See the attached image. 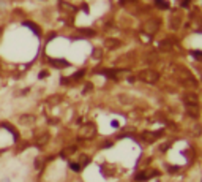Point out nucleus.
<instances>
[{"instance_id": "ddd939ff", "label": "nucleus", "mask_w": 202, "mask_h": 182, "mask_svg": "<svg viewBox=\"0 0 202 182\" xmlns=\"http://www.w3.org/2000/svg\"><path fill=\"white\" fill-rule=\"evenodd\" d=\"M47 141H49V133H43V135L38 136V139H36V146H38V147H43L44 144H47Z\"/></svg>"}, {"instance_id": "9b49d317", "label": "nucleus", "mask_w": 202, "mask_h": 182, "mask_svg": "<svg viewBox=\"0 0 202 182\" xmlns=\"http://www.w3.org/2000/svg\"><path fill=\"white\" fill-rule=\"evenodd\" d=\"M186 114L193 119H197L200 116V111H199V106H186Z\"/></svg>"}, {"instance_id": "0eeeda50", "label": "nucleus", "mask_w": 202, "mask_h": 182, "mask_svg": "<svg viewBox=\"0 0 202 182\" xmlns=\"http://www.w3.org/2000/svg\"><path fill=\"white\" fill-rule=\"evenodd\" d=\"M180 25H182V16L177 14V13H174V14L171 16V21H169V27H171V30L177 32V30L180 29Z\"/></svg>"}, {"instance_id": "4468645a", "label": "nucleus", "mask_w": 202, "mask_h": 182, "mask_svg": "<svg viewBox=\"0 0 202 182\" xmlns=\"http://www.w3.org/2000/svg\"><path fill=\"white\" fill-rule=\"evenodd\" d=\"M49 62H50V65H52V67H57V68H65V67H68V62H66V60H55V59H50Z\"/></svg>"}, {"instance_id": "6e6552de", "label": "nucleus", "mask_w": 202, "mask_h": 182, "mask_svg": "<svg viewBox=\"0 0 202 182\" xmlns=\"http://www.w3.org/2000/svg\"><path fill=\"white\" fill-rule=\"evenodd\" d=\"M104 46H106L109 51H114V49H118V48L122 46V41L117 40V38H106Z\"/></svg>"}, {"instance_id": "a878e982", "label": "nucleus", "mask_w": 202, "mask_h": 182, "mask_svg": "<svg viewBox=\"0 0 202 182\" xmlns=\"http://www.w3.org/2000/svg\"><path fill=\"white\" fill-rule=\"evenodd\" d=\"M46 76H47V71H41L40 73V78H46Z\"/></svg>"}, {"instance_id": "b1692460", "label": "nucleus", "mask_w": 202, "mask_h": 182, "mask_svg": "<svg viewBox=\"0 0 202 182\" xmlns=\"http://www.w3.org/2000/svg\"><path fill=\"white\" fill-rule=\"evenodd\" d=\"M41 165H43L41 159H36V162H35V166H36V168H41Z\"/></svg>"}, {"instance_id": "f8f14e48", "label": "nucleus", "mask_w": 202, "mask_h": 182, "mask_svg": "<svg viewBox=\"0 0 202 182\" xmlns=\"http://www.w3.org/2000/svg\"><path fill=\"white\" fill-rule=\"evenodd\" d=\"M118 101L122 103V105H133V103H134V98H133L131 95H125V94H122V95H118Z\"/></svg>"}, {"instance_id": "9d476101", "label": "nucleus", "mask_w": 202, "mask_h": 182, "mask_svg": "<svg viewBox=\"0 0 202 182\" xmlns=\"http://www.w3.org/2000/svg\"><path fill=\"white\" fill-rule=\"evenodd\" d=\"M158 49L161 51V53H171V51L174 49V46H172V43H171L169 40H163V41L160 43Z\"/></svg>"}, {"instance_id": "39448f33", "label": "nucleus", "mask_w": 202, "mask_h": 182, "mask_svg": "<svg viewBox=\"0 0 202 182\" xmlns=\"http://www.w3.org/2000/svg\"><path fill=\"white\" fill-rule=\"evenodd\" d=\"M183 103L185 106H199V98L194 92H186L183 95Z\"/></svg>"}, {"instance_id": "393cba45", "label": "nucleus", "mask_w": 202, "mask_h": 182, "mask_svg": "<svg viewBox=\"0 0 202 182\" xmlns=\"http://www.w3.org/2000/svg\"><path fill=\"white\" fill-rule=\"evenodd\" d=\"M194 57H197V60H202V53H194Z\"/></svg>"}, {"instance_id": "aec40b11", "label": "nucleus", "mask_w": 202, "mask_h": 182, "mask_svg": "<svg viewBox=\"0 0 202 182\" xmlns=\"http://www.w3.org/2000/svg\"><path fill=\"white\" fill-rule=\"evenodd\" d=\"M70 166H71V169H73V171H81V169H82V168H81V165H79L78 162H76V163H74V162H71V163H70Z\"/></svg>"}, {"instance_id": "1a4fd4ad", "label": "nucleus", "mask_w": 202, "mask_h": 182, "mask_svg": "<svg viewBox=\"0 0 202 182\" xmlns=\"http://www.w3.org/2000/svg\"><path fill=\"white\" fill-rule=\"evenodd\" d=\"M35 120H36V117L32 116V114H24V116L19 117V122L22 125H32V124H35Z\"/></svg>"}, {"instance_id": "dca6fc26", "label": "nucleus", "mask_w": 202, "mask_h": 182, "mask_svg": "<svg viewBox=\"0 0 202 182\" xmlns=\"http://www.w3.org/2000/svg\"><path fill=\"white\" fill-rule=\"evenodd\" d=\"M76 149H78L76 146H68L66 149H63V150H62V154H60V155H62V157H70L71 154H74V152H76Z\"/></svg>"}, {"instance_id": "f257e3e1", "label": "nucleus", "mask_w": 202, "mask_h": 182, "mask_svg": "<svg viewBox=\"0 0 202 182\" xmlns=\"http://www.w3.org/2000/svg\"><path fill=\"white\" fill-rule=\"evenodd\" d=\"M137 79L142 83H147V84H155L160 79V73L153 68H145L137 73Z\"/></svg>"}, {"instance_id": "20e7f679", "label": "nucleus", "mask_w": 202, "mask_h": 182, "mask_svg": "<svg viewBox=\"0 0 202 182\" xmlns=\"http://www.w3.org/2000/svg\"><path fill=\"white\" fill-rule=\"evenodd\" d=\"M163 136V130H158V132H144L142 135H141V138H142V141H145V143H148V144H152V143H155L158 138H161Z\"/></svg>"}, {"instance_id": "4be33fe9", "label": "nucleus", "mask_w": 202, "mask_h": 182, "mask_svg": "<svg viewBox=\"0 0 202 182\" xmlns=\"http://www.w3.org/2000/svg\"><path fill=\"white\" fill-rule=\"evenodd\" d=\"M81 33H84L85 37H93V35H95V32H93L92 29H82Z\"/></svg>"}, {"instance_id": "f03ea898", "label": "nucleus", "mask_w": 202, "mask_h": 182, "mask_svg": "<svg viewBox=\"0 0 202 182\" xmlns=\"http://www.w3.org/2000/svg\"><path fill=\"white\" fill-rule=\"evenodd\" d=\"M160 25H161V22H160V19H148V21H145L144 24H142V32L145 33V35H155L158 30H160Z\"/></svg>"}, {"instance_id": "423d86ee", "label": "nucleus", "mask_w": 202, "mask_h": 182, "mask_svg": "<svg viewBox=\"0 0 202 182\" xmlns=\"http://www.w3.org/2000/svg\"><path fill=\"white\" fill-rule=\"evenodd\" d=\"M160 173L156 171V169H147V171H141V173H137L136 174V180H148V179H152V177H155V176H158Z\"/></svg>"}, {"instance_id": "f3484780", "label": "nucleus", "mask_w": 202, "mask_h": 182, "mask_svg": "<svg viewBox=\"0 0 202 182\" xmlns=\"http://www.w3.org/2000/svg\"><path fill=\"white\" fill-rule=\"evenodd\" d=\"M79 165H81V168H84L85 165H89L90 163V159L87 157V155H81V157H79V162H78Z\"/></svg>"}, {"instance_id": "412c9836", "label": "nucleus", "mask_w": 202, "mask_h": 182, "mask_svg": "<svg viewBox=\"0 0 202 182\" xmlns=\"http://www.w3.org/2000/svg\"><path fill=\"white\" fill-rule=\"evenodd\" d=\"M155 2H156V5H158V7H160L161 10H166V8L169 7V5H167V3L164 2V0H155Z\"/></svg>"}, {"instance_id": "6ab92c4d", "label": "nucleus", "mask_w": 202, "mask_h": 182, "mask_svg": "<svg viewBox=\"0 0 202 182\" xmlns=\"http://www.w3.org/2000/svg\"><path fill=\"white\" fill-rule=\"evenodd\" d=\"M60 101H62L60 95H54L52 98H49V103H50V105H57V103H60Z\"/></svg>"}, {"instance_id": "a211bd4d", "label": "nucleus", "mask_w": 202, "mask_h": 182, "mask_svg": "<svg viewBox=\"0 0 202 182\" xmlns=\"http://www.w3.org/2000/svg\"><path fill=\"white\" fill-rule=\"evenodd\" d=\"M191 132H193V135H194V136H199V135L202 133V128H200L197 124H194V125L191 127Z\"/></svg>"}, {"instance_id": "2eb2a0df", "label": "nucleus", "mask_w": 202, "mask_h": 182, "mask_svg": "<svg viewBox=\"0 0 202 182\" xmlns=\"http://www.w3.org/2000/svg\"><path fill=\"white\" fill-rule=\"evenodd\" d=\"M101 57H103V49H101V48H95L92 51V59L93 60H99Z\"/></svg>"}, {"instance_id": "5701e85b", "label": "nucleus", "mask_w": 202, "mask_h": 182, "mask_svg": "<svg viewBox=\"0 0 202 182\" xmlns=\"http://www.w3.org/2000/svg\"><path fill=\"white\" fill-rule=\"evenodd\" d=\"M109 146H112V143H111V141H104L103 144H101V147H103V149H108Z\"/></svg>"}, {"instance_id": "bb28decb", "label": "nucleus", "mask_w": 202, "mask_h": 182, "mask_svg": "<svg viewBox=\"0 0 202 182\" xmlns=\"http://www.w3.org/2000/svg\"><path fill=\"white\" fill-rule=\"evenodd\" d=\"M200 78H202V70H200Z\"/></svg>"}, {"instance_id": "7ed1b4c3", "label": "nucleus", "mask_w": 202, "mask_h": 182, "mask_svg": "<svg viewBox=\"0 0 202 182\" xmlns=\"http://www.w3.org/2000/svg\"><path fill=\"white\" fill-rule=\"evenodd\" d=\"M95 136H96V127L92 122H87L79 128V138L81 139H92Z\"/></svg>"}]
</instances>
